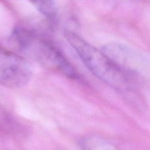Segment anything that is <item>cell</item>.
Returning a JSON list of instances; mask_svg holds the SVG:
<instances>
[{
    "mask_svg": "<svg viewBox=\"0 0 150 150\" xmlns=\"http://www.w3.org/2000/svg\"><path fill=\"white\" fill-rule=\"evenodd\" d=\"M64 36L94 76L120 92L130 89L131 81L128 77L102 51L72 31H64Z\"/></svg>",
    "mask_w": 150,
    "mask_h": 150,
    "instance_id": "1",
    "label": "cell"
},
{
    "mask_svg": "<svg viewBox=\"0 0 150 150\" xmlns=\"http://www.w3.org/2000/svg\"><path fill=\"white\" fill-rule=\"evenodd\" d=\"M13 36L23 54L67 78L76 79L79 77L77 72L64 56L49 42L38 37L32 31L17 27L13 31Z\"/></svg>",
    "mask_w": 150,
    "mask_h": 150,
    "instance_id": "2",
    "label": "cell"
},
{
    "mask_svg": "<svg viewBox=\"0 0 150 150\" xmlns=\"http://www.w3.org/2000/svg\"><path fill=\"white\" fill-rule=\"evenodd\" d=\"M101 51L128 77L130 81L142 78L149 72V61L143 54L127 45L111 42Z\"/></svg>",
    "mask_w": 150,
    "mask_h": 150,
    "instance_id": "3",
    "label": "cell"
},
{
    "mask_svg": "<svg viewBox=\"0 0 150 150\" xmlns=\"http://www.w3.org/2000/svg\"><path fill=\"white\" fill-rule=\"evenodd\" d=\"M32 71L26 59L10 51L0 49V83L10 88L25 86Z\"/></svg>",
    "mask_w": 150,
    "mask_h": 150,
    "instance_id": "4",
    "label": "cell"
},
{
    "mask_svg": "<svg viewBox=\"0 0 150 150\" xmlns=\"http://www.w3.org/2000/svg\"><path fill=\"white\" fill-rule=\"evenodd\" d=\"M43 16L53 19L56 16L54 0H29Z\"/></svg>",
    "mask_w": 150,
    "mask_h": 150,
    "instance_id": "5",
    "label": "cell"
}]
</instances>
